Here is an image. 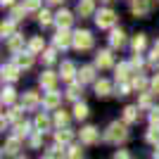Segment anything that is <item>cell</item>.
I'll use <instances>...</instances> for the list:
<instances>
[{"label": "cell", "instance_id": "cell-16", "mask_svg": "<svg viewBox=\"0 0 159 159\" xmlns=\"http://www.w3.org/2000/svg\"><path fill=\"white\" fill-rule=\"evenodd\" d=\"M43 105L45 107H57L60 105V93H57V90H50V93L43 98Z\"/></svg>", "mask_w": 159, "mask_h": 159}, {"label": "cell", "instance_id": "cell-40", "mask_svg": "<svg viewBox=\"0 0 159 159\" xmlns=\"http://www.w3.org/2000/svg\"><path fill=\"white\" fill-rule=\"evenodd\" d=\"M133 86L138 88V90H143V88H145V86H147V83H145V79H140V76H138V79L133 81Z\"/></svg>", "mask_w": 159, "mask_h": 159}, {"label": "cell", "instance_id": "cell-22", "mask_svg": "<svg viewBox=\"0 0 159 159\" xmlns=\"http://www.w3.org/2000/svg\"><path fill=\"white\" fill-rule=\"evenodd\" d=\"M36 105H38V93L29 90V93L24 95V109H26V107H36Z\"/></svg>", "mask_w": 159, "mask_h": 159}, {"label": "cell", "instance_id": "cell-13", "mask_svg": "<svg viewBox=\"0 0 159 159\" xmlns=\"http://www.w3.org/2000/svg\"><path fill=\"white\" fill-rule=\"evenodd\" d=\"M95 93H98V95H109V93H112V83L105 81V79L95 81Z\"/></svg>", "mask_w": 159, "mask_h": 159}, {"label": "cell", "instance_id": "cell-2", "mask_svg": "<svg viewBox=\"0 0 159 159\" xmlns=\"http://www.w3.org/2000/svg\"><path fill=\"white\" fill-rule=\"evenodd\" d=\"M74 48H76V50H90V48H93V36H90V31H76L74 33Z\"/></svg>", "mask_w": 159, "mask_h": 159}, {"label": "cell", "instance_id": "cell-5", "mask_svg": "<svg viewBox=\"0 0 159 159\" xmlns=\"http://www.w3.org/2000/svg\"><path fill=\"white\" fill-rule=\"evenodd\" d=\"M150 7H152V0H133L131 2V12L138 14V17H143V14L150 12Z\"/></svg>", "mask_w": 159, "mask_h": 159}, {"label": "cell", "instance_id": "cell-27", "mask_svg": "<svg viewBox=\"0 0 159 159\" xmlns=\"http://www.w3.org/2000/svg\"><path fill=\"white\" fill-rule=\"evenodd\" d=\"M0 33H2V38H12V33H14V24H12V21H5V24L0 26Z\"/></svg>", "mask_w": 159, "mask_h": 159}, {"label": "cell", "instance_id": "cell-20", "mask_svg": "<svg viewBox=\"0 0 159 159\" xmlns=\"http://www.w3.org/2000/svg\"><path fill=\"white\" fill-rule=\"evenodd\" d=\"M71 12H66V10H62L60 14H57V24H60V29H66L69 24H71Z\"/></svg>", "mask_w": 159, "mask_h": 159}, {"label": "cell", "instance_id": "cell-15", "mask_svg": "<svg viewBox=\"0 0 159 159\" xmlns=\"http://www.w3.org/2000/svg\"><path fill=\"white\" fill-rule=\"evenodd\" d=\"M2 152L5 154H17L19 152V138H10L5 143V147H2Z\"/></svg>", "mask_w": 159, "mask_h": 159}, {"label": "cell", "instance_id": "cell-10", "mask_svg": "<svg viewBox=\"0 0 159 159\" xmlns=\"http://www.w3.org/2000/svg\"><path fill=\"white\" fill-rule=\"evenodd\" d=\"M98 66H100V69L112 66V52H109V50H100V52H98Z\"/></svg>", "mask_w": 159, "mask_h": 159}, {"label": "cell", "instance_id": "cell-34", "mask_svg": "<svg viewBox=\"0 0 159 159\" xmlns=\"http://www.w3.org/2000/svg\"><path fill=\"white\" fill-rule=\"evenodd\" d=\"M69 159H83V152H81V147H69Z\"/></svg>", "mask_w": 159, "mask_h": 159}, {"label": "cell", "instance_id": "cell-4", "mask_svg": "<svg viewBox=\"0 0 159 159\" xmlns=\"http://www.w3.org/2000/svg\"><path fill=\"white\" fill-rule=\"evenodd\" d=\"M98 140H100V131L95 126H86L81 131V143H83V145H95Z\"/></svg>", "mask_w": 159, "mask_h": 159}, {"label": "cell", "instance_id": "cell-21", "mask_svg": "<svg viewBox=\"0 0 159 159\" xmlns=\"http://www.w3.org/2000/svg\"><path fill=\"white\" fill-rule=\"evenodd\" d=\"M55 138H57V143H60V145H66V143H71V131H66V128H62V131H57V135H55Z\"/></svg>", "mask_w": 159, "mask_h": 159}, {"label": "cell", "instance_id": "cell-6", "mask_svg": "<svg viewBox=\"0 0 159 159\" xmlns=\"http://www.w3.org/2000/svg\"><path fill=\"white\" fill-rule=\"evenodd\" d=\"M71 43H74V36H69L66 29H60L57 36H55V45H57V48H69Z\"/></svg>", "mask_w": 159, "mask_h": 159}, {"label": "cell", "instance_id": "cell-24", "mask_svg": "<svg viewBox=\"0 0 159 159\" xmlns=\"http://www.w3.org/2000/svg\"><path fill=\"white\" fill-rule=\"evenodd\" d=\"M147 143H152V145H159V126H152L150 131H147Z\"/></svg>", "mask_w": 159, "mask_h": 159}, {"label": "cell", "instance_id": "cell-25", "mask_svg": "<svg viewBox=\"0 0 159 159\" xmlns=\"http://www.w3.org/2000/svg\"><path fill=\"white\" fill-rule=\"evenodd\" d=\"M145 33H138V36H135V38H133V50H135V52H140V50H143V48H145Z\"/></svg>", "mask_w": 159, "mask_h": 159}, {"label": "cell", "instance_id": "cell-23", "mask_svg": "<svg viewBox=\"0 0 159 159\" xmlns=\"http://www.w3.org/2000/svg\"><path fill=\"white\" fill-rule=\"evenodd\" d=\"M21 43H24V38H21L19 33H14L12 38H10V43H7V45H10V50H12V52H19Z\"/></svg>", "mask_w": 159, "mask_h": 159}, {"label": "cell", "instance_id": "cell-1", "mask_svg": "<svg viewBox=\"0 0 159 159\" xmlns=\"http://www.w3.org/2000/svg\"><path fill=\"white\" fill-rule=\"evenodd\" d=\"M126 138H128V131H126V126H124V124H119V121L109 124V128H107V133H105V140H107V143L119 145V143H124Z\"/></svg>", "mask_w": 159, "mask_h": 159}, {"label": "cell", "instance_id": "cell-7", "mask_svg": "<svg viewBox=\"0 0 159 159\" xmlns=\"http://www.w3.org/2000/svg\"><path fill=\"white\" fill-rule=\"evenodd\" d=\"M2 79L17 81V79H19V66H17V64H5V66H2Z\"/></svg>", "mask_w": 159, "mask_h": 159}, {"label": "cell", "instance_id": "cell-30", "mask_svg": "<svg viewBox=\"0 0 159 159\" xmlns=\"http://www.w3.org/2000/svg\"><path fill=\"white\" fill-rule=\"evenodd\" d=\"M14 102V90L12 88H5L2 90V105H12Z\"/></svg>", "mask_w": 159, "mask_h": 159}, {"label": "cell", "instance_id": "cell-48", "mask_svg": "<svg viewBox=\"0 0 159 159\" xmlns=\"http://www.w3.org/2000/svg\"><path fill=\"white\" fill-rule=\"evenodd\" d=\"M154 159H159V145H157V150H154Z\"/></svg>", "mask_w": 159, "mask_h": 159}, {"label": "cell", "instance_id": "cell-44", "mask_svg": "<svg viewBox=\"0 0 159 159\" xmlns=\"http://www.w3.org/2000/svg\"><path fill=\"white\" fill-rule=\"evenodd\" d=\"M150 105V95H143V98H140V107H147Z\"/></svg>", "mask_w": 159, "mask_h": 159}, {"label": "cell", "instance_id": "cell-28", "mask_svg": "<svg viewBox=\"0 0 159 159\" xmlns=\"http://www.w3.org/2000/svg\"><path fill=\"white\" fill-rule=\"evenodd\" d=\"M55 124H57V126H66V124H69V114H66L64 112V109H62V112H57V114H55Z\"/></svg>", "mask_w": 159, "mask_h": 159}, {"label": "cell", "instance_id": "cell-38", "mask_svg": "<svg viewBox=\"0 0 159 159\" xmlns=\"http://www.w3.org/2000/svg\"><path fill=\"white\" fill-rule=\"evenodd\" d=\"M150 124H152V126H159V109H152V114H150Z\"/></svg>", "mask_w": 159, "mask_h": 159}, {"label": "cell", "instance_id": "cell-31", "mask_svg": "<svg viewBox=\"0 0 159 159\" xmlns=\"http://www.w3.org/2000/svg\"><path fill=\"white\" fill-rule=\"evenodd\" d=\"M128 71H131V66H128V64H119V66H116V79L124 81L128 76Z\"/></svg>", "mask_w": 159, "mask_h": 159}, {"label": "cell", "instance_id": "cell-36", "mask_svg": "<svg viewBox=\"0 0 159 159\" xmlns=\"http://www.w3.org/2000/svg\"><path fill=\"white\" fill-rule=\"evenodd\" d=\"M79 93H81V88L71 86V88H69V93H66V98H69V100H79Z\"/></svg>", "mask_w": 159, "mask_h": 159}, {"label": "cell", "instance_id": "cell-41", "mask_svg": "<svg viewBox=\"0 0 159 159\" xmlns=\"http://www.w3.org/2000/svg\"><path fill=\"white\" fill-rule=\"evenodd\" d=\"M114 159H131V154H128L126 150H119V152L114 154Z\"/></svg>", "mask_w": 159, "mask_h": 159}, {"label": "cell", "instance_id": "cell-26", "mask_svg": "<svg viewBox=\"0 0 159 159\" xmlns=\"http://www.w3.org/2000/svg\"><path fill=\"white\" fill-rule=\"evenodd\" d=\"M74 116H76V119H86L88 116V107L83 105V102H79V105L74 107Z\"/></svg>", "mask_w": 159, "mask_h": 159}, {"label": "cell", "instance_id": "cell-47", "mask_svg": "<svg viewBox=\"0 0 159 159\" xmlns=\"http://www.w3.org/2000/svg\"><path fill=\"white\" fill-rule=\"evenodd\" d=\"M152 55H159V40L154 43V52H152Z\"/></svg>", "mask_w": 159, "mask_h": 159}, {"label": "cell", "instance_id": "cell-19", "mask_svg": "<svg viewBox=\"0 0 159 159\" xmlns=\"http://www.w3.org/2000/svg\"><path fill=\"white\" fill-rule=\"evenodd\" d=\"M74 71H76V66H74L71 62H64L60 74H62V79H64V81H71V79H74Z\"/></svg>", "mask_w": 159, "mask_h": 159}, {"label": "cell", "instance_id": "cell-9", "mask_svg": "<svg viewBox=\"0 0 159 159\" xmlns=\"http://www.w3.org/2000/svg\"><path fill=\"white\" fill-rule=\"evenodd\" d=\"M33 126H36V133H40V135H43V133H45L48 128H50V119H48L45 114H38V116H36V124H33Z\"/></svg>", "mask_w": 159, "mask_h": 159}, {"label": "cell", "instance_id": "cell-46", "mask_svg": "<svg viewBox=\"0 0 159 159\" xmlns=\"http://www.w3.org/2000/svg\"><path fill=\"white\" fill-rule=\"evenodd\" d=\"M0 2H2V7H5V5L10 7V5H12V2H14V0H0Z\"/></svg>", "mask_w": 159, "mask_h": 159}, {"label": "cell", "instance_id": "cell-29", "mask_svg": "<svg viewBox=\"0 0 159 159\" xmlns=\"http://www.w3.org/2000/svg\"><path fill=\"white\" fill-rule=\"evenodd\" d=\"M43 45H45V43H43V38H40V36L31 38V43H29V48H31V52H40V50H43Z\"/></svg>", "mask_w": 159, "mask_h": 159}, {"label": "cell", "instance_id": "cell-8", "mask_svg": "<svg viewBox=\"0 0 159 159\" xmlns=\"http://www.w3.org/2000/svg\"><path fill=\"white\" fill-rule=\"evenodd\" d=\"M124 43H126V36H124V31H121V29H114L112 36H109V45H112V48H121Z\"/></svg>", "mask_w": 159, "mask_h": 159}, {"label": "cell", "instance_id": "cell-49", "mask_svg": "<svg viewBox=\"0 0 159 159\" xmlns=\"http://www.w3.org/2000/svg\"><path fill=\"white\" fill-rule=\"evenodd\" d=\"M48 2H55V5H57V2H62V0H48Z\"/></svg>", "mask_w": 159, "mask_h": 159}, {"label": "cell", "instance_id": "cell-35", "mask_svg": "<svg viewBox=\"0 0 159 159\" xmlns=\"http://www.w3.org/2000/svg\"><path fill=\"white\" fill-rule=\"evenodd\" d=\"M38 19H40V24H43V26H48V24L52 21V14H50V12H40Z\"/></svg>", "mask_w": 159, "mask_h": 159}, {"label": "cell", "instance_id": "cell-17", "mask_svg": "<svg viewBox=\"0 0 159 159\" xmlns=\"http://www.w3.org/2000/svg\"><path fill=\"white\" fill-rule=\"evenodd\" d=\"M93 7H95L93 0H81V2H79V14H81V17H88V14L93 12Z\"/></svg>", "mask_w": 159, "mask_h": 159}, {"label": "cell", "instance_id": "cell-12", "mask_svg": "<svg viewBox=\"0 0 159 159\" xmlns=\"http://www.w3.org/2000/svg\"><path fill=\"white\" fill-rule=\"evenodd\" d=\"M138 116H140V109L135 105H128L126 109H124V119L128 121V124H133V121H138Z\"/></svg>", "mask_w": 159, "mask_h": 159}, {"label": "cell", "instance_id": "cell-3", "mask_svg": "<svg viewBox=\"0 0 159 159\" xmlns=\"http://www.w3.org/2000/svg\"><path fill=\"white\" fill-rule=\"evenodd\" d=\"M114 21H116V14H114L112 10H100V14L95 17V24H98L100 29H109V26H114Z\"/></svg>", "mask_w": 159, "mask_h": 159}, {"label": "cell", "instance_id": "cell-37", "mask_svg": "<svg viewBox=\"0 0 159 159\" xmlns=\"http://www.w3.org/2000/svg\"><path fill=\"white\" fill-rule=\"evenodd\" d=\"M43 60H45V64H52L55 62V50H45V52H43Z\"/></svg>", "mask_w": 159, "mask_h": 159}, {"label": "cell", "instance_id": "cell-42", "mask_svg": "<svg viewBox=\"0 0 159 159\" xmlns=\"http://www.w3.org/2000/svg\"><path fill=\"white\" fill-rule=\"evenodd\" d=\"M152 93H157V95H159V74L152 79Z\"/></svg>", "mask_w": 159, "mask_h": 159}, {"label": "cell", "instance_id": "cell-45", "mask_svg": "<svg viewBox=\"0 0 159 159\" xmlns=\"http://www.w3.org/2000/svg\"><path fill=\"white\" fill-rule=\"evenodd\" d=\"M131 64H133V66H140V64H143V60H140V57H133Z\"/></svg>", "mask_w": 159, "mask_h": 159}, {"label": "cell", "instance_id": "cell-43", "mask_svg": "<svg viewBox=\"0 0 159 159\" xmlns=\"http://www.w3.org/2000/svg\"><path fill=\"white\" fill-rule=\"evenodd\" d=\"M38 145H40V133H36L31 138V147H38Z\"/></svg>", "mask_w": 159, "mask_h": 159}, {"label": "cell", "instance_id": "cell-39", "mask_svg": "<svg viewBox=\"0 0 159 159\" xmlns=\"http://www.w3.org/2000/svg\"><path fill=\"white\" fill-rule=\"evenodd\" d=\"M26 12V10H24V7H14V12H12V19L17 21V19H21V14Z\"/></svg>", "mask_w": 159, "mask_h": 159}, {"label": "cell", "instance_id": "cell-33", "mask_svg": "<svg viewBox=\"0 0 159 159\" xmlns=\"http://www.w3.org/2000/svg\"><path fill=\"white\" fill-rule=\"evenodd\" d=\"M21 135H29V124H17V131H14V138H21Z\"/></svg>", "mask_w": 159, "mask_h": 159}, {"label": "cell", "instance_id": "cell-14", "mask_svg": "<svg viewBox=\"0 0 159 159\" xmlns=\"http://www.w3.org/2000/svg\"><path fill=\"white\" fill-rule=\"evenodd\" d=\"M14 64H17V66H24V69H26V66H31V64H33V57H31L29 52H19L17 57H14Z\"/></svg>", "mask_w": 159, "mask_h": 159}, {"label": "cell", "instance_id": "cell-11", "mask_svg": "<svg viewBox=\"0 0 159 159\" xmlns=\"http://www.w3.org/2000/svg\"><path fill=\"white\" fill-rule=\"evenodd\" d=\"M55 81H57V74L45 71L43 76H40V86H43V88H50V90H55Z\"/></svg>", "mask_w": 159, "mask_h": 159}, {"label": "cell", "instance_id": "cell-32", "mask_svg": "<svg viewBox=\"0 0 159 159\" xmlns=\"http://www.w3.org/2000/svg\"><path fill=\"white\" fill-rule=\"evenodd\" d=\"M24 10H26V12H33V10H38L40 7V0H24Z\"/></svg>", "mask_w": 159, "mask_h": 159}, {"label": "cell", "instance_id": "cell-18", "mask_svg": "<svg viewBox=\"0 0 159 159\" xmlns=\"http://www.w3.org/2000/svg\"><path fill=\"white\" fill-rule=\"evenodd\" d=\"M93 76H95V69H93V66H83V69L79 71V81H81V83L93 81Z\"/></svg>", "mask_w": 159, "mask_h": 159}]
</instances>
